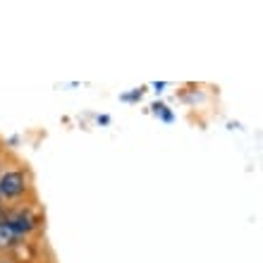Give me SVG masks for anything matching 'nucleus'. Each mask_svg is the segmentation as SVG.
<instances>
[{"mask_svg":"<svg viewBox=\"0 0 263 263\" xmlns=\"http://www.w3.org/2000/svg\"><path fill=\"white\" fill-rule=\"evenodd\" d=\"M3 222H5L7 228L12 230L14 235L20 237H27L31 235L36 228H39V220H36V215L29 211V208H14V211H5L3 213Z\"/></svg>","mask_w":263,"mask_h":263,"instance_id":"obj_1","label":"nucleus"},{"mask_svg":"<svg viewBox=\"0 0 263 263\" xmlns=\"http://www.w3.org/2000/svg\"><path fill=\"white\" fill-rule=\"evenodd\" d=\"M27 187V173H22V170H7V173L0 175V199H20V196H24Z\"/></svg>","mask_w":263,"mask_h":263,"instance_id":"obj_2","label":"nucleus"},{"mask_svg":"<svg viewBox=\"0 0 263 263\" xmlns=\"http://www.w3.org/2000/svg\"><path fill=\"white\" fill-rule=\"evenodd\" d=\"M22 244V239L17 235H14L12 230L7 228L5 222L0 220V254L3 251H10V249H14V247H20Z\"/></svg>","mask_w":263,"mask_h":263,"instance_id":"obj_3","label":"nucleus"},{"mask_svg":"<svg viewBox=\"0 0 263 263\" xmlns=\"http://www.w3.org/2000/svg\"><path fill=\"white\" fill-rule=\"evenodd\" d=\"M153 108V115H158L163 122H173L175 120V115H173V110H167V105L165 103H160V101H156V103L151 105Z\"/></svg>","mask_w":263,"mask_h":263,"instance_id":"obj_4","label":"nucleus"},{"mask_svg":"<svg viewBox=\"0 0 263 263\" xmlns=\"http://www.w3.org/2000/svg\"><path fill=\"white\" fill-rule=\"evenodd\" d=\"M141 96H144V89H134V91H129V93H122L120 101H125V103H134V101H141Z\"/></svg>","mask_w":263,"mask_h":263,"instance_id":"obj_5","label":"nucleus"},{"mask_svg":"<svg viewBox=\"0 0 263 263\" xmlns=\"http://www.w3.org/2000/svg\"><path fill=\"white\" fill-rule=\"evenodd\" d=\"M96 122L98 125H110V118H108V115H98Z\"/></svg>","mask_w":263,"mask_h":263,"instance_id":"obj_6","label":"nucleus"},{"mask_svg":"<svg viewBox=\"0 0 263 263\" xmlns=\"http://www.w3.org/2000/svg\"><path fill=\"white\" fill-rule=\"evenodd\" d=\"M165 86H167L165 82H156V84H153V89L158 91V93H160V91H163V89H165Z\"/></svg>","mask_w":263,"mask_h":263,"instance_id":"obj_7","label":"nucleus"},{"mask_svg":"<svg viewBox=\"0 0 263 263\" xmlns=\"http://www.w3.org/2000/svg\"><path fill=\"white\" fill-rule=\"evenodd\" d=\"M0 263H12V261H0Z\"/></svg>","mask_w":263,"mask_h":263,"instance_id":"obj_8","label":"nucleus"}]
</instances>
